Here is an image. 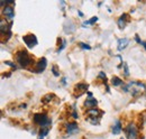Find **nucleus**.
I'll return each mask as SVG.
<instances>
[{
	"instance_id": "4",
	"label": "nucleus",
	"mask_w": 146,
	"mask_h": 139,
	"mask_svg": "<svg viewBox=\"0 0 146 139\" xmlns=\"http://www.w3.org/2000/svg\"><path fill=\"white\" fill-rule=\"evenodd\" d=\"M34 123L39 126L40 128H45V127H50L51 123H52V120L45 115V113H36L34 115Z\"/></svg>"
},
{
	"instance_id": "22",
	"label": "nucleus",
	"mask_w": 146,
	"mask_h": 139,
	"mask_svg": "<svg viewBox=\"0 0 146 139\" xmlns=\"http://www.w3.org/2000/svg\"><path fill=\"white\" fill-rule=\"evenodd\" d=\"M121 65L124 66V73H125V75L128 76V75H129V69H128L127 63H126V62H123V63H121Z\"/></svg>"
},
{
	"instance_id": "5",
	"label": "nucleus",
	"mask_w": 146,
	"mask_h": 139,
	"mask_svg": "<svg viewBox=\"0 0 146 139\" xmlns=\"http://www.w3.org/2000/svg\"><path fill=\"white\" fill-rule=\"evenodd\" d=\"M125 134L128 139H138V129L135 123H129L125 128Z\"/></svg>"
},
{
	"instance_id": "15",
	"label": "nucleus",
	"mask_w": 146,
	"mask_h": 139,
	"mask_svg": "<svg viewBox=\"0 0 146 139\" xmlns=\"http://www.w3.org/2000/svg\"><path fill=\"white\" fill-rule=\"evenodd\" d=\"M88 87H89V85L86 84V83H78V84L74 87V90H75V91H80V95H81L83 92L87 91Z\"/></svg>"
},
{
	"instance_id": "2",
	"label": "nucleus",
	"mask_w": 146,
	"mask_h": 139,
	"mask_svg": "<svg viewBox=\"0 0 146 139\" xmlns=\"http://www.w3.org/2000/svg\"><path fill=\"white\" fill-rule=\"evenodd\" d=\"M146 85L144 83H141V82H136V81H133V82H129L128 84H126L124 87V91L125 92H130L133 97H137L141 92L145 91Z\"/></svg>"
},
{
	"instance_id": "27",
	"label": "nucleus",
	"mask_w": 146,
	"mask_h": 139,
	"mask_svg": "<svg viewBox=\"0 0 146 139\" xmlns=\"http://www.w3.org/2000/svg\"><path fill=\"white\" fill-rule=\"evenodd\" d=\"M135 40H136L138 44H142V43H143V42L141 40V38H139V36H138V35H136V36H135Z\"/></svg>"
},
{
	"instance_id": "14",
	"label": "nucleus",
	"mask_w": 146,
	"mask_h": 139,
	"mask_svg": "<svg viewBox=\"0 0 146 139\" xmlns=\"http://www.w3.org/2000/svg\"><path fill=\"white\" fill-rule=\"evenodd\" d=\"M68 23H69V26L66 24H64V32L71 34V33H73L75 30V25H74V23H73L72 20H69Z\"/></svg>"
},
{
	"instance_id": "26",
	"label": "nucleus",
	"mask_w": 146,
	"mask_h": 139,
	"mask_svg": "<svg viewBox=\"0 0 146 139\" xmlns=\"http://www.w3.org/2000/svg\"><path fill=\"white\" fill-rule=\"evenodd\" d=\"M72 117L74 118V119H78V118H79V116H78V113H76V111H75V108H73Z\"/></svg>"
},
{
	"instance_id": "23",
	"label": "nucleus",
	"mask_w": 146,
	"mask_h": 139,
	"mask_svg": "<svg viewBox=\"0 0 146 139\" xmlns=\"http://www.w3.org/2000/svg\"><path fill=\"white\" fill-rule=\"evenodd\" d=\"M52 73H53V75L54 76H60V72H58V69H57V66L56 65H53L52 66Z\"/></svg>"
},
{
	"instance_id": "16",
	"label": "nucleus",
	"mask_w": 146,
	"mask_h": 139,
	"mask_svg": "<svg viewBox=\"0 0 146 139\" xmlns=\"http://www.w3.org/2000/svg\"><path fill=\"white\" fill-rule=\"evenodd\" d=\"M50 131V127H45V128H40V130L38 131V139H44Z\"/></svg>"
},
{
	"instance_id": "28",
	"label": "nucleus",
	"mask_w": 146,
	"mask_h": 139,
	"mask_svg": "<svg viewBox=\"0 0 146 139\" xmlns=\"http://www.w3.org/2000/svg\"><path fill=\"white\" fill-rule=\"evenodd\" d=\"M61 82H62V84H63V85H65V84H66V79H65V77H63Z\"/></svg>"
},
{
	"instance_id": "8",
	"label": "nucleus",
	"mask_w": 146,
	"mask_h": 139,
	"mask_svg": "<svg viewBox=\"0 0 146 139\" xmlns=\"http://www.w3.org/2000/svg\"><path fill=\"white\" fill-rule=\"evenodd\" d=\"M2 16H3V18H5L7 21L13 23V19L15 18V10H14V7H11V6H6V7L2 9Z\"/></svg>"
},
{
	"instance_id": "25",
	"label": "nucleus",
	"mask_w": 146,
	"mask_h": 139,
	"mask_svg": "<svg viewBox=\"0 0 146 139\" xmlns=\"http://www.w3.org/2000/svg\"><path fill=\"white\" fill-rule=\"evenodd\" d=\"M98 77L102 79L104 81H106V80H107V77H106V74H105L104 72H100V73H99V75H98Z\"/></svg>"
},
{
	"instance_id": "30",
	"label": "nucleus",
	"mask_w": 146,
	"mask_h": 139,
	"mask_svg": "<svg viewBox=\"0 0 146 139\" xmlns=\"http://www.w3.org/2000/svg\"><path fill=\"white\" fill-rule=\"evenodd\" d=\"M78 14H79V15H80V16H81V17H82V16H83V14H82V13H81V11H80V10H79V11H78Z\"/></svg>"
},
{
	"instance_id": "10",
	"label": "nucleus",
	"mask_w": 146,
	"mask_h": 139,
	"mask_svg": "<svg viewBox=\"0 0 146 139\" xmlns=\"http://www.w3.org/2000/svg\"><path fill=\"white\" fill-rule=\"evenodd\" d=\"M127 21H129V15H128V14H123V15L119 17L118 21H117L118 27H119L120 29H124L125 26H126V24H127Z\"/></svg>"
},
{
	"instance_id": "12",
	"label": "nucleus",
	"mask_w": 146,
	"mask_h": 139,
	"mask_svg": "<svg viewBox=\"0 0 146 139\" xmlns=\"http://www.w3.org/2000/svg\"><path fill=\"white\" fill-rule=\"evenodd\" d=\"M98 105V101L94 99V98H88L86 101H84V107L89 110V109H94L97 108Z\"/></svg>"
},
{
	"instance_id": "3",
	"label": "nucleus",
	"mask_w": 146,
	"mask_h": 139,
	"mask_svg": "<svg viewBox=\"0 0 146 139\" xmlns=\"http://www.w3.org/2000/svg\"><path fill=\"white\" fill-rule=\"evenodd\" d=\"M87 116V120L92 123V124H99V122H100V119H101V117H102V115H104V111H101V110H99V109H97V108H94V109H89V110H87V113H86Z\"/></svg>"
},
{
	"instance_id": "18",
	"label": "nucleus",
	"mask_w": 146,
	"mask_h": 139,
	"mask_svg": "<svg viewBox=\"0 0 146 139\" xmlns=\"http://www.w3.org/2000/svg\"><path fill=\"white\" fill-rule=\"evenodd\" d=\"M97 20H98V17H97V16H94V17H92L91 19H89V20L84 21V23L82 24V27H87V26H89V25H93L94 23H97Z\"/></svg>"
},
{
	"instance_id": "6",
	"label": "nucleus",
	"mask_w": 146,
	"mask_h": 139,
	"mask_svg": "<svg viewBox=\"0 0 146 139\" xmlns=\"http://www.w3.org/2000/svg\"><path fill=\"white\" fill-rule=\"evenodd\" d=\"M23 40L24 43L26 44V46L28 48H34L38 44V40H37V37L34 34H27L23 36Z\"/></svg>"
},
{
	"instance_id": "11",
	"label": "nucleus",
	"mask_w": 146,
	"mask_h": 139,
	"mask_svg": "<svg viewBox=\"0 0 146 139\" xmlns=\"http://www.w3.org/2000/svg\"><path fill=\"white\" fill-rule=\"evenodd\" d=\"M117 43H118V45H117V50H118L119 52H121V51H124V50L128 46V44H129V39L126 38V37H124V38H119Z\"/></svg>"
},
{
	"instance_id": "17",
	"label": "nucleus",
	"mask_w": 146,
	"mask_h": 139,
	"mask_svg": "<svg viewBox=\"0 0 146 139\" xmlns=\"http://www.w3.org/2000/svg\"><path fill=\"white\" fill-rule=\"evenodd\" d=\"M111 84H112L113 87H120V85L124 84V82H123V80H120L118 76H113V77L111 79Z\"/></svg>"
},
{
	"instance_id": "19",
	"label": "nucleus",
	"mask_w": 146,
	"mask_h": 139,
	"mask_svg": "<svg viewBox=\"0 0 146 139\" xmlns=\"http://www.w3.org/2000/svg\"><path fill=\"white\" fill-rule=\"evenodd\" d=\"M53 97H54L53 94H47V95H45V97L42 99V102H43V103H47V102H50V101L53 99Z\"/></svg>"
},
{
	"instance_id": "24",
	"label": "nucleus",
	"mask_w": 146,
	"mask_h": 139,
	"mask_svg": "<svg viewBox=\"0 0 146 139\" xmlns=\"http://www.w3.org/2000/svg\"><path fill=\"white\" fill-rule=\"evenodd\" d=\"M65 46H66V40H65V39H63V42H62V44H61V47H58V48H57V53H60L61 51H63V50L65 48Z\"/></svg>"
},
{
	"instance_id": "1",
	"label": "nucleus",
	"mask_w": 146,
	"mask_h": 139,
	"mask_svg": "<svg viewBox=\"0 0 146 139\" xmlns=\"http://www.w3.org/2000/svg\"><path fill=\"white\" fill-rule=\"evenodd\" d=\"M16 61L18 63V65L23 69H27L29 68L32 64H34V58L29 55V53L26 50H19L15 55Z\"/></svg>"
},
{
	"instance_id": "21",
	"label": "nucleus",
	"mask_w": 146,
	"mask_h": 139,
	"mask_svg": "<svg viewBox=\"0 0 146 139\" xmlns=\"http://www.w3.org/2000/svg\"><path fill=\"white\" fill-rule=\"evenodd\" d=\"M3 63H5L6 65H8V66H10L11 69H14V70H16V69H17V65H16V64H15L14 62H10V61H5Z\"/></svg>"
},
{
	"instance_id": "9",
	"label": "nucleus",
	"mask_w": 146,
	"mask_h": 139,
	"mask_svg": "<svg viewBox=\"0 0 146 139\" xmlns=\"http://www.w3.org/2000/svg\"><path fill=\"white\" fill-rule=\"evenodd\" d=\"M64 127H65V134L68 136H72L74 134H78L80 130L76 122H68V123H65Z\"/></svg>"
},
{
	"instance_id": "7",
	"label": "nucleus",
	"mask_w": 146,
	"mask_h": 139,
	"mask_svg": "<svg viewBox=\"0 0 146 139\" xmlns=\"http://www.w3.org/2000/svg\"><path fill=\"white\" fill-rule=\"evenodd\" d=\"M46 66H47V60L45 57H40L36 62L35 68L32 69L31 71L32 72H35V73H43L45 71V69H46Z\"/></svg>"
},
{
	"instance_id": "13",
	"label": "nucleus",
	"mask_w": 146,
	"mask_h": 139,
	"mask_svg": "<svg viewBox=\"0 0 146 139\" xmlns=\"http://www.w3.org/2000/svg\"><path fill=\"white\" fill-rule=\"evenodd\" d=\"M121 129H123V127H121V122H120V120H116L115 124H113L112 128H111L112 134H113V135H119V134L121 132Z\"/></svg>"
},
{
	"instance_id": "29",
	"label": "nucleus",
	"mask_w": 146,
	"mask_h": 139,
	"mask_svg": "<svg viewBox=\"0 0 146 139\" xmlns=\"http://www.w3.org/2000/svg\"><path fill=\"white\" fill-rule=\"evenodd\" d=\"M142 45L144 46V48H145V51H146V42H143V43H142Z\"/></svg>"
},
{
	"instance_id": "20",
	"label": "nucleus",
	"mask_w": 146,
	"mask_h": 139,
	"mask_svg": "<svg viewBox=\"0 0 146 139\" xmlns=\"http://www.w3.org/2000/svg\"><path fill=\"white\" fill-rule=\"evenodd\" d=\"M79 46L82 48V50H88V51H90L91 50V46L90 45H88V44H86V43H79Z\"/></svg>"
}]
</instances>
